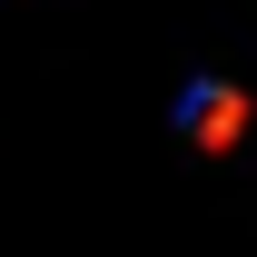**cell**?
<instances>
[{"mask_svg": "<svg viewBox=\"0 0 257 257\" xmlns=\"http://www.w3.org/2000/svg\"><path fill=\"white\" fill-rule=\"evenodd\" d=\"M188 119H198V109H188ZM198 128H208V149H227V139L247 128V99H237V89H208V119H198Z\"/></svg>", "mask_w": 257, "mask_h": 257, "instance_id": "6da1fadb", "label": "cell"}]
</instances>
